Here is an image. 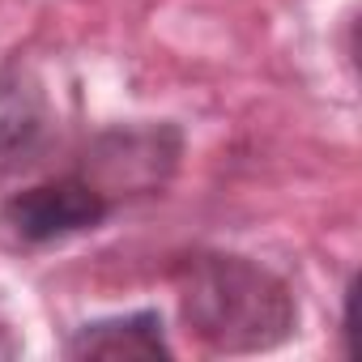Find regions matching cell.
<instances>
[{
	"label": "cell",
	"instance_id": "cell-4",
	"mask_svg": "<svg viewBox=\"0 0 362 362\" xmlns=\"http://www.w3.org/2000/svg\"><path fill=\"white\" fill-rule=\"evenodd\" d=\"M47 132V94L22 64L0 69V158H18Z\"/></svg>",
	"mask_w": 362,
	"mask_h": 362
},
{
	"label": "cell",
	"instance_id": "cell-1",
	"mask_svg": "<svg viewBox=\"0 0 362 362\" xmlns=\"http://www.w3.org/2000/svg\"><path fill=\"white\" fill-rule=\"evenodd\" d=\"M179 315L214 354H269L298 332V298L281 273L239 252H192L175 264Z\"/></svg>",
	"mask_w": 362,
	"mask_h": 362
},
{
	"label": "cell",
	"instance_id": "cell-2",
	"mask_svg": "<svg viewBox=\"0 0 362 362\" xmlns=\"http://www.w3.org/2000/svg\"><path fill=\"white\" fill-rule=\"evenodd\" d=\"M115 205L119 201L98 188L86 170H69L13 192L0 205V230L22 247H52L98 230L115 214Z\"/></svg>",
	"mask_w": 362,
	"mask_h": 362
},
{
	"label": "cell",
	"instance_id": "cell-3",
	"mask_svg": "<svg viewBox=\"0 0 362 362\" xmlns=\"http://www.w3.org/2000/svg\"><path fill=\"white\" fill-rule=\"evenodd\" d=\"M60 349H64V358H170L175 354L166 341L162 315L153 307L90 320V324L73 328Z\"/></svg>",
	"mask_w": 362,
	"mask_h": 362
}]
</instances>
